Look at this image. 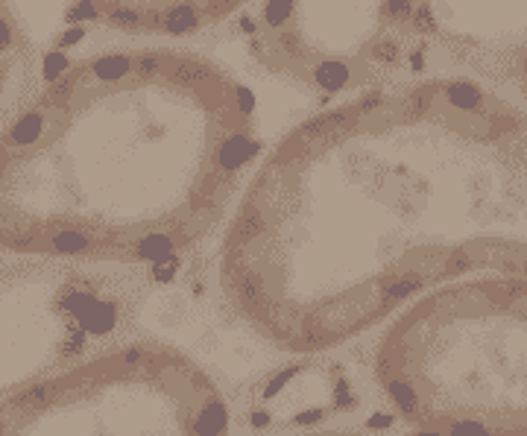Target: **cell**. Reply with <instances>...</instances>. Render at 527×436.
I'll return each instance as SVG.
<instances>
[{"mask_svg": "<svg viewBox=\"0 0 527 436\" xmlns=\"http://www.w3.org/2000/svg\"><path fill=\"white\" fill-rule=\"evenodd\" d=\"M483 270L527 279V121L437 73L329 100L264 147L217 255L231 311L293 355Z\"/></svg>", "mask_w": 527, "mask_h": 436, "instance_id": "1", "label": "cell"}, {"mask_svg": "<svg viewBox=\"0 0 527 436\" xmlns=\"http://www.w3.org/2000/svg\"><path fill=\"white\" fill-rule=\"evenodd\" d=\"M264 153L217 59L109 47L68 62L0 132V252L155 267L223 226Z\"/></svg>", "mask_w": 527, "mask_h": 436, "instance_id": "2", "label": "cell"}, {"mask_svg": "<svg viewBox=\"0 0 527 436\" xmlns=\"http://www.w3.org/2000/svg\"><path fill=\"white\" fill-rule=\"evenodd\" d=\"M378 387L437 436H527V279L451 281L398 311L375 355Z\"/></svg>", "mask_w": 527, "mask_h": 436, "instance_id": "3", "label": "cell"}, {"mask_svg": "<svg viewBox=\"0 0 527 436\" xmlns=\"http://www.w3.org/2000/svg\"><path fill=\"white\" fill-rule=\"evenodd\" d=\"M229 404L179 348L138 343L0 401V436H229Z\"/></svg>", "mask_w": 527, "mask_h": 436, "instance_id": "4", "label": "cell"}, {"mask_svg": "<svg viewBox=\"0 0 527 436\" xmlns=\"http://www.w3.org/2000/svg\"><path fill=\"white\" fill-rule=\"evenodd\" d=\"M247 47L325 100L428 73L431 0H252Z\"/></svg>", "mask_w": 527, "mask_h": 436, "instance_id": "5", "label": "cell"}, {"mask_svg": "<svg viewBox=\"0 0 527 436\" xmlns=\"http://www.w3.org/2000/svg\"><path fill=\"white\" fill-rule=\"evenodd\" d=\"M123 293L77 261L29 258L0 270V390L47 375L114 331Z\"/></svg>", "mask_w": 527, "mask_h": 436, "instance_id": "6", "label": "cell"}, {"mask_svg": "<svg viewBox=\"0 0 527 436\" xmlns=\"http://www.w3.org/2000/svg\"><path fill=\"white\" fill-rule=\"evenodd\" d=\"M82 15L126 36L194 38L226 24L252 0H77Z\"/></svg>", "mask_w": 527, "mask_h": 436, "instance_id": "7", "label": "cell"}, {"mask_svg": "<svg viewBox=\"0 0 527 436\" xmlns=\"http://www.w3.org/2000/svg\"><path fill=\"white\" fill-rule=\"evenodd\" d=\"M38 50L13 0H0V132L38 94Z\"/></svg>", "mask_w": 527, "mask_h": 436, "instance_id": "8", "label": "cell"}, {"mask_svg": "<svg viewBox=\"0 0 527 436\" xmlns=\"http://www.w3.org/2000/svg\"><path fill=\"white\" fill-rule=\"evenodd\" d=\"M305 436H361V433H340V431H325V433H305Z\"/></svg>", "mask_w": 527, "mask_h": 436, "instance_id": "9", "label": "cell"}]
</instances>
